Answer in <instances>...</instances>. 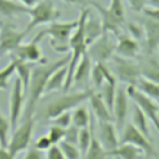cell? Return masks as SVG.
I'll return each mask as SVG.
<instances>
[{
  "instance_id": "1",
  "label": "cell",
  "mask_w": 159,
  "mask_h": 159,
  "mask_svg": "<svg viewBox=\"0 0 159 159\" xmlns=\"http://www.w3.org/2000/svg\"><path fill=\"white\" fill-rule=\"evenodd\" d=\"M70 61V55H65L60 57L56 61L52 62H41L32 66L31 71V78L30 83L26 91V103H25V111L22 114V118L35 117V112L39 104V101L41 99L42 94L45 93L46 83L50 78V76L58 68L66 66Z\"/></svg>"
},
{
  "instance_id": "2",
  "label": "cell",
  "mask_w": 159,
  "mask_h": 159,
  "mask_svg": "<svg viewBox=\"0 0 159 159\" xmlns=\"http://www.w3.org/2000/svg\"><path fill=\"white\" fill-rule=\"evenodd\" d=\"M92 89L86 88L84 91H77V92H63L61 96L55 97L53 99H51L50 102H47L43 108L41 109V118L43 120H52L53 118H56L57 116L72 111L75 109L77 106H81L82 103H84L89 94H91Z\"/></svg>"
},
{
  "instance_id": "3",
  "label": "cell",
  "mask_w": 159,
  "mask_h": 159,
  "mask_svg": "<svg viewBox=\"0 0 159 159\" xmlns=\"http://www.w3.org/2000/svg\"><path fill=\"white\" fill-rule=\"evenodd\" d=\"M76 26H77V20L76 21H57L56 20L53 22H50L47 27L40 30L35 37L42 41L45 36H48L50 45L56 52L67 53L70 52L68 41Z\"/></svg>"
},
{
  "instance_id": "4",
  "label": "cell",
  "mask_w": 159,
  "mask_h": 159,
  "mask_svg": "<svg viewBox=\"0 0 159 159\" xmlns=\"http://www.w3.org/2000/svg\"><path fill=\"white\" fill-rule=\"evenodd\" d=\"M35 125V117L24 118L16 125L14 130H11V137L7 143V150L15 158L20 152H24L29 148L31 143V137Z\"/></svg>"
},
{
  "instance_id": "5",
  "label": "cell",
  "mask_w": 159,
  "mask_h": 159,
  "mask_svg": "<svg viewBox=\"0 0 159 159\" xmlns=\"http://www.w3.org/2000/svg\"><path fill=\"white\" fill-rule=\"evenodd\" d=\"M29 16H30V21L25 27L26 34H29L40 25L56 21L61 16V11L56 9V6L51 0H41L35 6L30 7Z\"/></svg>"
},
{
  "instance_id": "6",
  "label": "cell",
  "mask_w": 159,
  "mask_h": 159,
  "mask_svg": "<svg viewBox=\"0 0 159 159\" xmlns=\"http://www.w3.org/2000/svg\"><path fill=\"white\" fill-rule=\"evenodd\" d=\"M112 61V72L117 81L125 83L127 86H134L137 81L142 77L140 66L133 61V58H125L118 55H113Z\"/></svg>"
},
{
  "instance_id": "7",
  "label": "cell",
  "mask_w": 159,
  "mask_h": 159,
  "mask_svg": "<svg viewBox=\"0 0 159 159\" xmlns=\"http://www.w3.org/2000/svg\"><path fill=\"white\" fill-rule=\"evenodd\" d=\"M111 35L112 34L103 31V34L87 47V53L89 55L92 62L107 63L111 61L116 53V41Z\"/></svg>"
},
{
  "instance_id": "8",
  "label": "cell",
  "mask_w": 159,
  "mask_h": 159,
  "mask_svg": "<svg viewBox=\"0 0 159 159\" xmlns=\"http://www.w3.org/2000/svg\"><path fill=\"white\" fill-rule=\"evenodd\" d=\"M25 103H26V93L24 91L20 80L15 77L11 87V93L9 97V120H10L11 130H14L16 125L20 123L25 111Z\"/></svg>"
},
{
  "instance_id": "9",
  "label": "cell",
  "mask_w": 159,
  "mask_h": 159,
  "mask_svg": "<svg viewBox=\"0 0 159 159\" xmlns=\"http://www.w3.org/2000/svg\"><path fill=\"white\" fill-rule=\"evenodd\" d=\"M128 97L137 104L143 113L147 116V118L154 124L155 129L159 132V104L153 98L145 96L139 89H137L134 86H127L125 88Z\"/></svg>"
},
{
  "instance_id": "10",
  "label": "cell",
  "mask_w": 159,
  "mask_h": 159,
  "mask_svg": "<svg viewBox=\"0 0 159 159\" xmlns=\"http://www.w3.org/2000/svg\"><path fill=\"white\" fill-rule=\"evenodd\" d=\"M119 143H128L138 147L142 149V152L149 157H158L157 150L154 149L153 144L150 143V139L147 138L138 128H135L132 123H125L123 129L120 130V138Z\"/></svg>"
},
{
  "instance_id": "11",
  "label": "cell",
  "mask_w": 159,
  "mask_h": 159,
  "mask_svg": "<svg viewBox=\"0 0 159 159\" xmlns=\"http://www.w3.org/2000/svg\"><path fill=\"white\" fill-rule=\"evenodd\" d=\"M26 35L25 30L20 31L9 24H2L0 26V56L12 53V51L22 43Z\"/></svg>"
},
{
  "instance_id": "12",
  "label": "cell",
  "mask_w": 159,
  "mask_h": 159,
  "mask_svg": "<svg viewBox=\"0 0 159 159\" xmlns=\"http://www.w3.org/2000/svg\"><path fill=\"white\" fill-rule=\"evenodd\" d=\"M41 40L34 37L27 43H20L14 51H12V60L29 62V63H41L46 62V60L42 56V51L40 47Z\"/></svg>"
},
{
  "instance_id": "13",
  "label": "cell",
  "mask_w": 159,
  "mask_h": 159,
  "mask_svg": "<svg viewBox=\"0 0 159 159\" xmlns=\"http://www.w3.org/2000/svg\"><path fill=\"white\" fill-rule=\"evenodd\" d=\"M128 113H129V97L127 94V91L122 87H117V92L112 107V117H113V123L118 132H120L125 125Z\"/></svg>"
},
{
  "instance_id": "14",
  "label": "cell",
  "mask_w": 159,
  "mask_h": 159,
  "mask_svg": "<svg viewBox=\"0 0 159 159\" xmlns=\"http://www.w3.org/2000/svg\"><path fill=\"white\" fill-rule=\"evenodd\" d=\"M87 4L91 5V6L96 10L97 15L99 16L101 22H102L103 31L109 32V34H112V35H114V36H118V35L120 34V29L123 27L124 22L119 21V20L108 10V7H104L102 4H99V2L96 1V0H87Z\"/></svg>"
},
{
  "instance_id": "15",
  "label": "cell",
  "mask_w": 159,
  "mask_h": 159,
  "mask_svg": "<svg viewBox=\"0 0 159 159\" xmlns=\"http://www.w3.org/2000/svg\"><path fill=\"white\" fill-rule=\"evenodd\" d=\"M118 130L113 122H98L97 128V138L107 150V153L112 152L119 145Z\"/></svg>"
},
{
  "instance_id": "16",
  "label": "cell",
  "mask_w": 159,
  "mask_h": 159,
  "mask_svg": "<svg viewBox=\"0 0 159 159\" xmlns=\"http://www.w3.org/2000/svg\"><path fill=\"white\" fill-rule=\"evenodd\" d=\"M87 101L89 102L91 113L97 119V122H113L112 112L106 104V102L103 101L99 92L92 91Z\"/></svg>"
},
{
  "instance_id": "17",
  "label": "cell",
  "mask_w": 159,
  "mask_h": 159,
  "mask_svg": "<svg viewBox=\"0 0 159 159\" xmlns=\"http://www.w3.org/2000/svg\"><path fill=\"white\" fill-rule=\"evenodd\" d=\"M145 51L148 55H153L159 48V20L145 17L143 21Z\"/></svg>"
},
{
  "instance_id": "18",
  "label": "cell",
  "mask_w": 159,
  "mask_h": 159,
  "mask_svg": "<svg viewBox=\"0 0 159 159\" xmlns=\"http://www.w3.org/2000/svg\"><path fill=\"white\" fill-rule=\"evenodd\" d=\"M140 46L138 40L132 37L127 34H119L116 41V55L125 57V58H134L138 56Z\"/></svg>"
},
{
  "instance_id": "19",
  "label": "cell",
  "mask_w": 159,
  "mask_h": 159,
  "mask_svg": "<svg viewBox=\"0 0 159 159\" xmlns=\"http://www.w3.org/2000/svg\"><path fill=\"white\" fill-rule=\"evenodd\" d=\"M102 34H103V27H102L99 16L91 15V11H89L84 20V41L87 47L93 41H96Z\"/></svg>"
},
{
  "instance_id": "20",
  "label": "cell",
  "mask_w": 159,
  "mask_h": 159,
  "mask_svg": "<svg viewBox=\"0 0 159 159\" xmlns=\"http://www.w3.org/2000/svg\"><path fill=\"white\" fill-rule=\"evenodd\" d=\"M30 9L15 0H0V15L5 17H16L29 15Z\"/></svg>"
},
{
  "instance_id": "21",
  "label": "cell",
  "mask_w": 159,
  "mask_h": 159,
  "mask_svg": "<svg viewBox=\"0 0 159 159\" xmlns=\"http://www.w3.org/2000/svg\"><path fill=\"white\" fill-rule=\"evenodd\" d=\"M91 71H92V60L87 51L82 55L81 60L78 61L75 72H73V83H81L86 82L91 77Z\"/></svg>"
},
{
  "instance_id": "22",
  "label": "cell",
  "mask_w": 159,
  "mask_h": 159,
  "mask_svg": "<svg viewBox=\"0 0 159 159\" xmlns=\"http://www.w3.org/2000/svg\"><path fill=\"white\" fill-rule=\"evenodd\" d=\"M66 76H67V65L56 70L48 78L46 87H45V93H52L57 91H63L65 83H66Z\"/></svg>"
},
{
  "instance_id": "23",
  "label": "cell",
  "mask_w": 159,
  "mask_h": 159,
  "mask_svg": "<svg viewBox=\"0 0 159 159\" xmlns=\"http://www.w3.org/2000/svg\"><path fill=\"white\" fill-rule=\"evenodd\" d=\"M142 149L133 144L128 143H119V145L108 153V155L117 157L119 159H140L142 158Z\"/></svg>"
},
{
  "instance_id": "24",
  "label": "cell",
  "mask_w": 159,
  "mask_h": 159,
  "mask_svg": "<svg viewBox=\"0 0 159 159\" xmlns=\"http://www.w3.org/2000/svg\"><path fill=\"white\" fill-rule=\"evenodd\" d=\"M139 66L142 77L159 83V62L152 55H148V57L144 58V61Z\"/></svg>"
},
{
  "instance_id": "25",
  "label": "cell",
  "mask_w": 159,
  "mask_h": 159,
  "mask_svg": "<svg viewBox=\"0 0 159 159\" xmlns=\"http://www.w3.org/2000/svg\"><path fill=\"white\" fill-rule=\"evenodd\" d=\"M112 75H113V72L107 66V63H94V66H92V71H91V80H92L94 88L99 89L101 86L106 82V80Z\"/></svg>"
},
{
  "instance_id": "26",
  "label": "cell",
  "mask_w": 159,
  "mask_h": 159,
  "mask_svg": "<svg viewBox=\"0 0 159 159\" xmlns=\"http://www.w3.org/2000/svg\"><path fill=\"white\" fill-rule=\"evenodd\" d=\"M92 113L84 106H77L72 112V124L77 128H87L92 122Z\"/></svg>"
},
{
  "instance_id": "27",
  "label": "cell",
  "mask_w": 159,
  "mask_h": 159,
  "mask_svg": "<svg viewBox=\"0 0 159 159\" xmlns=\"http://www.w3.org/2000/svg\"><path fill=\"white\" fill-rule=\"evenodd\" d=\"M134 87L137 89H139L142 93H144L145 96L159 102V83L153 82L150 80H147L144 77H140L137 81V83L134 84Z\"/></svg>"
},
{
  "instance_id": "28",
  "label": "cell",
  "mask_w": 159,
  "mask_h": 159,
  "mask_svg": "<svg viewBox=\"0 0 159 159\" xmlns=\"http://www.w3.org/2000/svg\"><path fill=\"white\" fill-rule=\"evenodd\" d=\"M15 61V76L20 80L24 91L26 93L29 83H30V78H31V71H32V65L29 62H22V61Z\"/></svg>"
},
{
  "instance_id": "29",
  "label": "cell",
  "mask_w": 159,
  "mask_h": 159,
  "mask_svg": "<svg viewBox=\"0 0 159 159\" xmlns=\"http://www.w3.org/2000/svg\"><path fill=\"white\" fill-rule=\"evenodd\" d=\"M107 150L103 148V145L101 144V142L98 140L97 135L93 132L92 139H91V144L86 152V154L83 155L84 159H107Z\"/></svg>"
},
{
  "instance_id": "30",
  "label": "cell",
  "mask_w": 159,
  "mask_h": 159,
  "mask_svg": "<svg viewBox=\"0 0 159 159\" xmlns=\"http://www.w3.org/2000/svg\"><path fill=\"white\" fill-rule=\"evenodd\" d=\"M148 118L147 116L143 113V111L137 106L134 104L133 106V112H132V124L138 128L147 138L150 139V135H149V128H148Z\"/></svg>"
},
{
  "instance_id": "31",
  "label": "cell",
  "mask_w": 159,
  "mask_h": 159,
  "mask_svg": "<svg viewBox=\"0 0 159 159\" xmlns=\"http://www.w3.org/2000/svg\"><path fill=\"white\" fill-rule=\"evenodd\" d=\"M93 120V119H92ZM93 132H94V125L93 123L91 122L89 127L87 128H82L80 129V134H78V140H77V147L82 154V157L86 154L89 144H91V139H92V135H93Z\"/></svg>"
},
{
  "instance_id": "32",
  "label": "cell",
  "mask_w": 159,
  "mask_h": 159,
  "mask_svg": "<svg viewBox=\"0 0 159 159\" xmlns=\"http://www.w3.org/2000/svg\"><path fill=\"white\" fill-rule=\"evenodd\" d=\"M58 145H60V148H61L66 159H82V154H81L77 144L62 140V142L58 143Z\"/></svg>"
},
{
  "instance_id": "33",
  "label": "cell",
  "mask_w": 159,
  "mask_h": 159,
  "mask_svg": "<svg viewBox=\"0 0 159 159\" xmlns=\"http://www.w3.org/2000/svg\"><path fill=\"white\" fill-rule=\"evenodd\" d=\"M11 127H10V120L2 114L0 111V147L6 148L9 143V137H10Z\"/></svg>"
},
{
  "instance_id": "34",
  "label": "cell",
  "mask_w": 159,
  "mask_h": 159,
  "mask_svg": "<svg viewBox=\"0 0 159 159\" xmlns=\"http://www.w3.org/2000/svg\"><path fill=\"white\" fill-rule=\"evenodd\" d=\"M15 76V61L12 60L2 70H0V91H4L9 87V80Z\"/></svg>"
},
{
  "instance_id": "35",
  "label": "cell",
  "mask_w": 159,
  "mask_h": 159,
  "mask_svg": "<svg viewBox=\"0 0 159 159\" xmlns=\"http://www.w3.org/2000/svg\"><path fill=\"white\" fill-rule=\"evenodd\" d=\"M65 132H66L65 128H62V127H60V125H57V124H52V125L48 128V130H47L46 134H47V137L50 138V140H51L52 144H58L60 142L63 140V138H65Z\"/></svg>"
},
{
  "instance_id": "36",
  "label": "cell",
  "mask_w": 159,
  "mask_h": 159,
  "mask_svg": "<svg viewBox=\"0 0 159 159\" xmlns=\"http://www.w3.org/2000/svg\"><path fill=\"white\" fill-rule=\"evenodd\" d=\"M108 10L122 22H124V6H123V1L122 0H111Z\"/></svg>"
},
{
  "instance_id": "37",
  "label": "cell",
  "mask_w": 159,
  "mask_h": 159,
  "mask_svg": "<svg viewBox=\"0 0 159 159\" xmlns=\"http://www.w3.org/2000/svg\"><path fill=\"white\" fill-rule=\"evenodd\" d=\"M127 30L129 32V35L132 37H134L135 40H140L144 37V29H143V25L138 24V22H128L127 24Z\"/></svg>"
},
{
  "instance_id": "38",
  "label": "cell",
  "mask_w": 159,
  "mask_h": 159,
  "mask_svg": "<svg viewBox=\"0 0 159 159\" xmlns=\"http://www.w3.org/2000/svg\"><path fill=\"white\" fill-rule=\"evenodd\" d=\"M52 122H53V124H57V125H60V127H62L65 129L68 128L72 124V113H71V111L57 116L56 118L52 119Z\"/></svg>"
},
{
  "instance_id": "39",
  "label": "cell",
  "mask_w": 159,
  "mask_h": 159,
  "mask_svg": "<svg viewBox=\"0 0 159 159\" xmlns=\"http://www.w3.org/2000/svg\"><path fill=\"white\" fill-rule=\"evenodd\" d=\"M78 134H80V128H77L76 125L71 124L68 128H66L63 140L70 142V143H73V144H77V140H78Z\"/></svg>"
},
{
  "instance_id": "40",
  "label": "cell",
  "mask_w": 159,
  "mask_h": 159,
  "mask_svg": "<svg viewBox=\"0 0 159 159\" xmlns=\"http://www.w3.org/2000/svg\"><path fill=\"white\" fill-rule=\"evenodd\" d=\"M45 159H66L60 145L58 144H53L51 145L47 150H46V154H45Z\"/></svg>"
},
{
  "instance_id": "41",
  "label": "cell",
  "mask_w": 159,
  "mask_h": 159,
  "mask_svg": "<svg viewBox=\"0 0 159 159\" xmlns=\"http://www.w3.org/2000/svg\"><path fill=\"white\" fill-rule=\"evenodd\" d=\"M51 145H53V144L51 143V140H50V138L47 137V134L39 137V138L35 140V143H34V147H35L37 150H40V152H46Z\"/></svg>"
},
{
  "instance_id": "42",
  "label": "cell",
  "mask_w": 159,
  "mask_h": 159,
  "mask_svg": "<svg viewBox=\"0 0 159 159\" xmlns=\"http://www.w3.org/2000/svg\"><path fill=\"white\" fill-rule=\"evenodd\" d=\"M22 159H43V158H42V153L40 150H37L35 147H29L26 149V153Z\"/></svg>"
},
{
  "instance_id": "43",
  "label": "cell",
  "mask_w": 159,
  "mask_h": 159,
  "mask_svg": "<svg viewBox=\"0 0 159 159\" xmlns=\"http://www.w3.org/2000/svg\"><path fill=\"white\" fill-rule=\"evenodd\" d=\"M128 4L130 5L132 10L134 11H142L144 7H145V4L148 2V0H127Z\"/></svg>"
},
{
  "instance_id": "44",
  "label": "cell",
  "mask_w": 159,
  "mask_h": 159,
  "mask_svg": "<svg viewBox=\"0 0 159 159\" xmlns=\"http://www.w3.org/2000/svg\"><path fill=\"white\" fill-rule=\"evenodd\" d=\"M0 159H14V157L10 154V152L7 150V148L0 147Z\"/></svg>"
},
{
  "instance_id": "45",
  "label": "cell",
  "mask_w": 159,
  "mask_h": 159,
  "mask_svg": "<svg viewBox=\"0 0 159 159\" xmlns=\"http://www.w3.org/2000/svg\"><path fill=\"white\" fill-rule=\"evenodd\" d=\"M20 4H22L24 6H26V7H32V6H35L39 1H41V0H17Z\"/></svg>"
},
{
  "instance_id": "46",
  "label": "cell",
  "mask_w": 159,
  "mask_h": 159,
  "mask_svg": "<svg viewBox=\"0 0 159 159\" xmlns=\"http://www.w3.org/2000/svg\"><path fill=\"white\" fill-rule=\"evenodd\" d=\"M61 1H63L65 4H68V5H83L84 4V1L86 0H61Z\"/></svg>"
},
{
  "instance_id": "47",
  "label": "cell",
  "mask_w": 159,
  "mask_h": 159,
  "mask_svg": "<svg viewBox=\"0 0 159 159\" xmlns=\"http://www.w3.org/2000/svg\"><path fill=\"white\" fill-rule=\"evenodd\" d=\"M149 2H152L153 4V6H155V7H158L159 9V0H148Z\"/></svg>"
},
{
  "instance_id": "48",
  "label": "cell",
  "mask_w": 159,
  "mask_h": 159,
  "mask_svg": "<svg viewBox=\"0 0 159 159\" xmlns=\"http://www.w3.org/2000/svg\"><path fill=\"white\" fill-rule=\"evenodd\" d=\"M158 50H159V48H158Z\"/></svg>"
}]
</instances>
